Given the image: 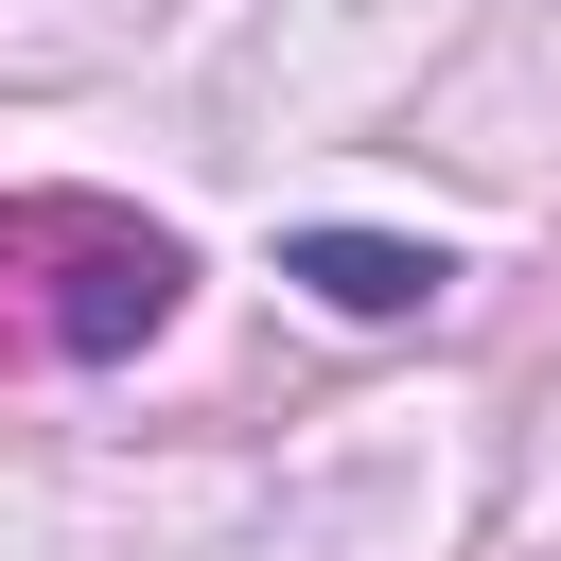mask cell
I'll return each mask as SVG.
<instances>
[{"mask_svg":"<svg viewBox=\"0 0 561 561\" xmlns=\"http://www.w3.org/2000/svg\"><path fill=\"white\" fill-rule=\"evenodd\" d=\"M280 280H298V298H333V316H438V280H456V263H438V245H386V228H298V245H280Z\"/></svg>","mask_w":561,"mask_h":561,"instance_id":"6da1fadb","label":"cell"}]
</instances>
